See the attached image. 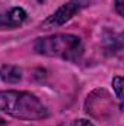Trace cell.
Masks as SVG:
<instances>
[{"mask_svg":"<svg viewBox=\"0 0 124 126\" xmlns=\"http://www.w3.org/2000/svg\"><path fill=\"white\" fill-rule=\"evenodd\" d=\"M70 126H93V125L91 123V122L85 120V119H79V120H74Z\"/></svg>","mask_w":124,"mask_h":126,"instance_id":"7","label":"cell"},{"mask_svg":"<svg viewBox=\"0 0 124 126\" xmlns=\"http://www.w3.org/2000/svg\"><path fill=\"white\" fill-rule=\"evenodd\" d=\"M112 87H114V91H115L117 97L121 100L123 98V78L121 76H115L112 79Z\"/></svg>","mask_w":124,"mask_h":126,"instance_id":"6","label":"cell"},{"mask_svg":"<svg viewBox=\"0 0 124 126\" xmlns=\"http://www.w3.org/2000/svg\"><path fill=\"white\" fill-rule=\"evenodd\" d=\"M0 111L25 120H38L48 116L47 107L35 95L24 91H0Z\"/></svg>","mask_w":124,"mask_h":126,"instance_id":"1","label":"cell"},{"mask_svg":"<svg viewBox=\"0 0 124 126\" xmlns=\"http://www.w3.org/2000/svg\"><path fill=\"white\" fill-rule=\"evenodd\" d=\"M22 76V72L18 66H12V64H4L0 67V78L4 81V82H9V84H15L21 79Z\"/></svg>","mask_w":124,"mask_h":126,"instance_id":"5","label":"cell"},{"mask_svg":"<svg viewBox=\"0 0 124 126\" xmlns=\"http://www.w3.org/2000/svg\"><path fill=\"white\" fill-rule=\"evenodd\" d=\"M34 48L39 54L50 57H62L66 60H76L83 51L80 38L72 34H56L38 38L34 44Z\"/></svg>","mask_w":124,"mask_h":126,"instance_id":"2","label":"cell"},{"mask_svg":"<svg viewBox=\"0 0 124 126\" xmlns=\"http://www.w3.org/2000/svg\"><path fill=\"white\" fill-rule=\"evenodd\" d=\"M26 19V12L22 7H12L7 12H0V28H12L21 25Z\"/></svg>","mask_w":124,"mask_h":126,"instance_id":"4","label":"cell"},{"mask_svg":"<svg viewBox=\"0 0 124 126\" xmlns=\"http://www.w3.org/2000/svg\"><path fill=\"white\" fill-rule=\"evenodd\" d=\"M86 4H88V0H69L66 4H63L54 15H51L47 21H44V25L45 27L62 25L64 22H67L76 12H79Z\"/></svg>","mask_w":124,"mask_h":126,"instance_id":"3","label":"cell"},{"mask_svg":"<svg viewBox=\"0 0 124 126\" xmlns=\"http://www.w3.org/2000/svg\"><path fill=\"white\" fill-rule=\"evenodd\" d=\"M115 9L118 15H123V0H115Z\"/></svg>","mask_w":124,"mask_h":126,"instance_id":"8","label":"cell"}]
</instances>
